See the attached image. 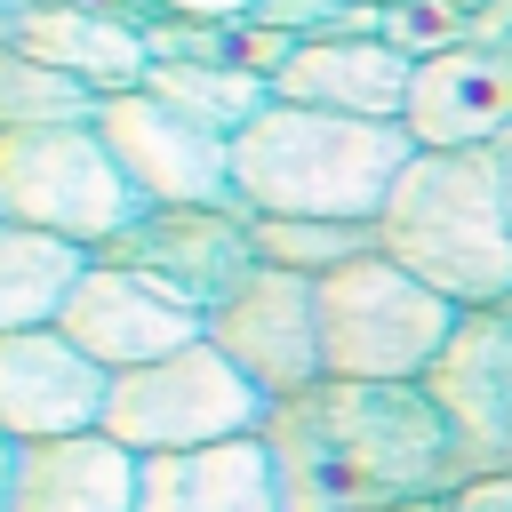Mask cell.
<instances>
[{
	"mask_svg": "<svg viewBox=\"0 0 512 512\" xmlns=\"http://www.w3.org/2000/svg\"><path fill=\"white\" fill-rule=\"evenodd\" d=\"M88 256H96V248L0 216V336H8V328H56L72 280L88 272Z\"/></svg>",
	"mask_w": 512,
	"mask_h": 512,
	"instance_id": "ac0fdd59",
	"label": "cell"
},
{
	"mask_svg": "<svg viewBox=\"0 0 512 512\" xmlns=\"http://www.w3.org/2000/svg\"><path fill=\"white\" fill-rule=\"evenodd\" d=\"M448 504H456V512H512V472H472Z\"/></svg>",
	"mask_w": 512,
	"mask_h": 512,
	"instance_id": "7402d4cb",
	"label": "cell"
},
{
	"mask_svg": "<svg viewBox=\"0 0 512 512\" xmlns=\"http://www.w3.org/2000/svg\"><path fill=\"white\" fill-rule=\"evenodd\" d=\"M112 376L64 328H8L0 336V432L8 440H64L104 424Z\"/></svg>",
	"mask_w": 512,
	"mask_h": 512,
	"instance_id": "4fadbf2b",
	"label": "cell"
},
{
	"mask_svg": "<svg viewBox=\"0 0 512 512\" xmlns=\"http://www.w3.org/2000/svg\"><path fill=\"white\" fill-rule=\"evenodd\" d=\"M8 48L56 64V72H72V80H88L96 96L144 88V72H152V40H144V32L112 24V16H96V8H72V0H32V8H16Z\"/></svg>",
	"mask_w": 512,
	"mask_h": 512,
	"instance_id": "e0dca14e",
	"label": "cell"
},
{
	"mask_svg": "<svg viewBox=\"0 0 512 512\" xmlns=\"http://www.w3.org/2000/svg\"><path fill=\"white\" fill-rule=\"evenodd\" d=\"M152 200L128 184L96 120H56V128H0V216L40 224L56 240L104 248L120 240Z\"/></svg>",
	"mask_w": 512,
	"mask_h": 512,
	"instance_id": "5b68a950",
	"label": "cell"
},
{
	"mask_svg": "<svg viewBox=\"0 0 512 512\" xmlns=\"http://www.w3.org/2000/svg\"><path fill=\"white\" fill-rule=\"evenodd\" d=\"M376 240L392 264H408L448 304H512V208L496 152H416L376 216Z\"/></svg>",
	"mask_w": 512,
	"mask_h": 512,
	"instance_id": "3957f363",
	"label": "cell"
},
{
	"mask_svg": "<svg viewBox=\"0 0 512 512\" xmlns=\"http://www.w3.org/2000/svg\"><path fill=\"white\" fill-rule=\"evenodd\" d=\"M424 392L472 472H512V304L464 312L448 352L424 368Z\"/></svg>",
	"mask_w": 512,
	"mask_h": 512,
	"instance_id": "7c38bea8",
	"label": "cell"
},
{
	"mask_svg": "<svg viewBox=\"0 0 512 512\" xmlns=\"http://www.w3.org/2000/svg\"><path fill=\"white\" fill-rule=\"evenodd\" d=\"M264 448L280 464L288 512H392V504L456 496L472 480L424 384L320 376L264 408Z\"/></svg>",
	"mask_w": 512,
	"mask_h": 512,
	"instance_id": "6da1fadb",
	"label": "cell"
},
{
	"mask_svg": "<svg viewBox=\"0 0 512 512\" xmlns=\"http://www.w3.org/2000/svg\"><path fill=\"white\" fill-rule=\"evenodd\" d=\"M264 408L272 400L200 336L168 360L120 368L112 392H104V432L136 456H168V448H208V440L264 432Z\"/></svg>",
	"mask_w": 512,
	"mask_h": 512,
	"instance_id": "8992f818",
	"label": "cell"
},
{
	"mask_svg": "<svg viewBox=\"0 0 512 512\" xmlns=\"http://www.w3.org/2000/svg\"><path fill=\"white\" fill-rule=\"evenodd\" d=\"M208 344L264 400H288V392H304V384L328 376V360H320V296H312L304 272H280V264H256L208 312Z\"/></svg>",
	"mask_w": 512,
	"mask_h": 512,
	"instance_id": "ba28073f",
	"label": "cell"
},
{
	"mask_svg": "<svg viewBox=\"0 0 512 512\" xmlns=\"http://www.w3.org/2000/svg\"><path fill=\"white\" fill-rule=\"evenodd\" d=\"M408 160H416V136L400 120H352V112L272 96L232 136V200L248 216H352V224H376Z\"/></svg>",
	"mask_w": 512,
	"mask_h": 512,
	"instance_id": "7a4b0ae2",
	"label": "cell"
},
{
	"mask_svg": "<svg viewBox=\"0 0 512 512\" xmlns=\"http://www.w3.org/2000/svg\"><path fill=\"white\" fill-rule=\"evenodd\" d=\"M8 480H16V440L0 432V512H8Z\"/></svg>",
	"mask_w": 512,
	"mask_h": 512,
	"instance_id": "cb8c5ba5",
	"label": "cell"
},
{
	"mask_svg": "<svg viewBox=\"0 0 512 512\" xmlns=\"http://www.w3.org/2000/svg\"><path fill=\"white\" fill-rule=\"evenodd\" d=\"M400 128L416 136V152H472L496 144L512 128V16L480 40H440L416 48V80H408V112Z\"/></svg>",
	"mask_w": 512,
	"mask_h": 512,
	"instance_id": "30bf717a",
	"label": "cell"
},
{
	"mask_svg": "<svg viewBox=\"0 0 512 512\" xmlns=\"http://www.w3.org/2000/svg\"><path fill=\"white\" fill-rule=\"evenodd\" d=\"M256 232V264H280V272H304V280H328L344 272L352 256H376V224H352V216H248Z\"/></svg>",
	"mask_w": 512,
	"mask_h": 512,
	"instance_id": "ffe728a7",
	"label": "cell"
},
{
	"mask_svg": "<svg viewBox=\"0 0 512 512\" xmlns=\"http://www.w3.org/2000/svg\"><path fill=\"white\" fill-rule=\"evenodd\" d=\"M56 120H96V88L0 40V128H56Z\"/></svg>",
	"mask_w": 512,
	"mask_h": 512,
	"instance_id": "44dd1931",
	"label": "cell"
},
{
	"mask_svg": "<svg viewBox=\"0 0 512 512\" xmlns=\"http://www.w3.org/2000/svg\"><path fill=\"white\" fill-rule=\"evenodd\" d=\"M408 80H416V48L392 32H304L272 72V96L352 112V120H400Z\"/></svg>",
	"mask_w": 512,
	"mask_h": 512,
	"instance_id": "5bb4252c",
	"label": "cell"
},
{
	"mask_svg": "<svg viewBox=\"0 0 512 512\" xmlns=\"http://www.w3.org/2000/svg\"><path fill=\"white\" fill-rule=\"evenodd\" d=\"M312 296H320V360H328V376H368V384H424V368L448 352V336L464 320V304L424 288L384 248L352 256L328 280H312Z\"/></svg>",
	"mask_w": 512,
	"mask_h": 512,
	"instance_id": "277c9868",
	"label": "cell"
},
{
	"mask_svg": "<svg viewBox=\"0 0 512 512\" xmlns=\"http://www.w3.org/2000/svg\"><path fill=\"white\" fill-rule=\"evenodd\" d=\"M136 480L144 456L120 448L104 424L64 440H16L8 512H136Z\"/></svg>",
	"mask_w": 512,
	"mask_h": 512,
	"instance_id": "9a60e30c",
	"label": "cell"
},
{
	"mask_svg": "<svg viewBox=\"0 0 512 512\" xmlns=\"http://www.w3.org/2000/svg\"><path fill=\"white\" fill-rule=\"evenodd\" d=\"M488 152H496V176H504V208H512V128H504Z\"/></svg>",
	"mask_w": 512,
	"mask_h": 512,
	"instance_id": "603a6c76",
	"label": "cell"
},
{
	"mask_svg": "<svg viewBox=\"0 0 512 512\" xmlns=\"http://www.w3.org/2000/svg\"><path fill=\"white\" fill-rule=\"evenodd\" d=\"M56 328H64L104 376H120V368H144V360H168V352L200 344V336H208V312L184 304L176 288L128 272V264H112V256H88V272L72 280Z\"/></svg>",
	"mask_w": 512,
	"mask_h": 512,
	"instance_id": "9c48e42d",
	"label": "cell"
},
{
	"mask_svg": "<svg viewBox=\"0 0 512 512\" xmlns=\"http://www.w3.org/2000/svg\"><path fill=\"white\" fill-rule=\"evenodd\" d=\"M96 256L176 288L184 304L216 312L248 272H256V232H248V208H144L120 240H104Z\"/></svg>",
	"mask_w": 512,
	"mask_h": 512,
	"instance_id": "8fae6325",
	"label": "cell"
},
{
	"mask_svg": "<svg viewBox=\"0 0 512 512\" xmlns=\"http://www.w3.org/2000/svg\"><path fill=\"white\" fill-rule=\"evenodd\" d=\"M144 88H160L168 104H184L192 120H208V128H224V136H240V128L272 104V80H264V72H240V64H224V56H152Z\"/></svg>",
	"mask_w": 512,
	"mask_h": 512,
	"instance_id": "d6986e66",
	"label": "cell"
},
{
	"mask_svg": "<svg viewBox=\"0 0 512 512\" xmlns=\"http://www.w3.org/2000/svg\"><path fill=\"white\" fill-rule=\"evenodd\" d=\"M96 128L112 144V160L128 168V184L152 208H224L232 200V136L192 120L184 104H168L160 88H120L96 96ZM240 208V200H232Z\"/></svg>",
	"mask_w": 512,
	"mask_h": 512,
	"instance_id": "52a82bcc",
	"label": "cell"
},
{
	"mask_svg": "<svg viewBox=\"0 0 512 512\" xmlns=\"http://www.w3.org/2000/svg\"><path fill=\"white\" fill-rule=\"evenodd\" d=\"M136 512H288V504H280V464L264 432H240V440L144 456Z\"/></svg>",
	"mask_w": 512,
	"mask_h": 512,
	"instance_id": "2e32d148",
	"label": "cell"
}]
</instances>
